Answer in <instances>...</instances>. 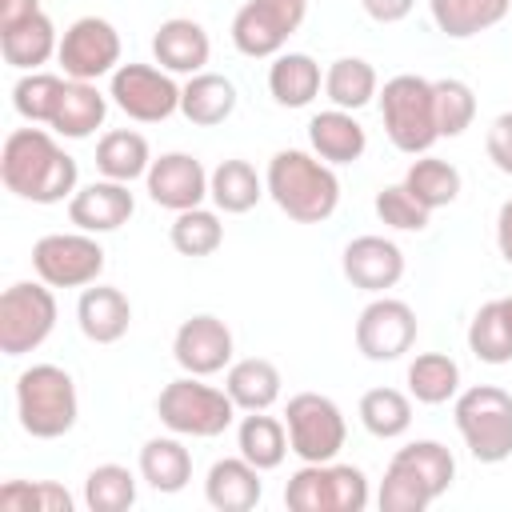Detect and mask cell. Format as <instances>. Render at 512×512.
Listing matches in <instances>:
<instances>
[{"label":"cell","instance_id":"obj_1","mask_svg":"<svg viewBox=\"0 0 512 512\" xmlns=\"http://www.w3.org/2000/svg\"><path fill=\"white\" fill-rule=\"evenodd\" d=\"M76 160L44 132V128H16L0 152V180L8 192L32 204H60L76 192Z\"/></svg>","mask_w":512,"mask_h":512},{"label":"cell","instance_id":"obj_2","mask_svg":"<svg viewBox=\"0 0 512 512\" xmlns=\"http://www.w3.org/2000/svg\"><path fill=\"white\" fill-rule=\"evenodd\" d=\"M264 188L276 200V208L296 224H324L340 204V180L332 164L300 148H280L268 160Z\"/></svg>","mask_w":512,"mask_h":512},{"label":"cell","instance_id":"obj_3","mask_svg":"<svg viewBox=\"0 0 512 512\" xmlns=\"http://www.w3.org/2000/svg\"><path fill=\"white\" fill-rule=\"evenodd\" d=\"M16 416L32 440H60L76 428V380L60 364H32L16 376Z\"/></svg>","mask_w":512,"mask_h":512},{"label":"cell","instance_id":"obj_4","mask_svg":"<svg viewBox=\"0 0 512 512\" xmlns=\"http://www.w3.org/2000/svg\"><path fill=\"white\" fill-rule=\"evenodd\" d=\"M376 96H380V120H384L392 148H400L408 156H424L440 140L436 112H432V80L400 72V76L384 80V88Z\"/></svg>","mask_w":512,"mask_h":512},{"label":"cell","instance_id":"obj_5","mask_svg":"<svg viewBox=\"0 0 512 512\" xmlns=\"http://www.w3.org/2000/svg\"><path fill=\"white\" fill-rule=\"evenodd\" d=\"M156 416L176 436L212 440V436H220L236 420V400L224 388L200 384V376H180V380L160 388Z\"/></svg>","mask_w":512,"mask_h":512},{"label":"cell","instance_id":"obj_6","mask_svg":"<svg viewBox=\"0 0 512 512\" xmlns=\"http://www.w3.org/2000/svg\"><path fill=\"white\" fill-rule=\"evenodd\" d=\"M456 428L464 436V448L480 464H500L512 456V396L496 384H476L468 392H456Z\"/></svg>","mask_w":512,"mask_h":512},{"label":"cell","instance_id":"obj_7","mask_svg":"<svg viewBox=\"0 0 512 512\" xmlns=\"http://www.w3.org/2000/svg\"><path fill=\"white\" fill-rule=\"evenodd\" d=\"M288 444L304 464H332L348 440L344 412L332 396L320 392H296L284 408Z\"/></svg>","mask_w":512,"mask_h":512},{"label":"cell","instance_id":"obj_8","mask_svg":"<svg viewBox=\"0 0 512 512\" xmlns=\"http://www.w3.org/2000/svg\"><path fill=\"white\" fill-rule=\"evenodd\" d=\"M56 328V296L40 280H20L4 288L0 296V352L4 356H24L40 348Z\"/></svg>","mask_w":512,"mask_h":512},{"label":"cell","instance_id":"obj_9","mask_svg":"<svg viewBox=\"0 0 512 512\" xmlns=\"http://www.w3.org/2000/svg\"><path fill=\"white\" fill-rule=\"evenodd\" d=\"M32 268L48 288H88L104 272V248L92 232H48L32 244Z\"/></svg>","mask_w":512,"mask_h":512},{"label":"cell","instance_id":"obj_10","mask_svg":"<svg viewBox=\"0 0 512 512\" xmlns=\"http://www.w3.org/2000/svg\"><path fill=\"white\" fill-rule=\"evenodd\" d=\"M308 0H244L232 16V44L240 56H280L288 36L304 24Z\"/></svg>","mask_w":512,"mask_h":512},{"label":"cell","instance_id":"obj_11","mask_svg":"<svg viewBox=\"0 0 512 512\" xmlns=\"http://www.w3.org/2000/svg\"><path fill=\"white\" fill-rule=\"evenodd\" d=\"M108 96L124 116L140 124H160L172 112H180V84L172 80V72L152 64H120L112 72Z\"/></svg>","mask_w":512,"mask_h":512},{"label":"cell","instance_id":"obj_12","mask_svg":"<svg viewBox=\"0 0 512 512\" xmlns=\"http://www.w3.org/2000/svg\"><path fill=\"white\" fill-rule=\"evenodd\" d=\"M56 60H60L68 80L112 76L120 68V32L100 16H80V20H72L64 28Z\"/></svg>","mask_w":512,"mask_h":512},{"label":"cell","instance_id":"obj_13","mask_svg":"<svg viewBox=\"0 0 512 512\" xmlns=\"http://www.w3.org/2000/svg\"><path fill=\"white\" fill-rule=\"evenodd\" d=\"M416 344V312L396 300V296H376L360 320H356V348L384 364V360H400L408 348Z\"/></svg>","mask_w":512,"mask_h":512},{"label":"cell","instance_id":"obj_14","mask_svg":"<svg viewBox=\"0 0 512 512\" xmlns=\"http://www.w3.org/2000/svg\"><path fill=\"white\" fill-rule=\"evenodd\" d=\"M172 356L188 376H216L232 364V332L220 316H188L172 336Z\"/></svg>","mask_w":512,"mask_h":512},{"label":"cell","instance_id":"obj_15","mask_svg":"<svg viewBox=\"0 0 512 512\" xmlns=\"http://www.w3.org/2000/svg\"><path fill=\"white\" fill-rule=\"evenodd\" d=\"M148 196L152 204L168 208V212H188V208H200V200L208 196V172L196 156L188 152H164L160 160H152L148 176Z\"/></svg>","mask_w":512,"mask_h":512},{"label":"cell","instance_id":"obj_16","mask_svg":"<svg viewBox=\"0 0 512 512\" xmlns=\"http://www.w3.org/2000/svg\"><path fill=\"white\" fill-rule=\"evenodd\" d=\"M340 268L352 288L364 292H388L404 276V252L384 236H356L340 252Z\"/></svg>","mask_w":512,"mask_h":512},{"label":"cell","instance_id":"obj_17","mask_svg":"<svg viewBox=\"0 0 512 512\" xmlns=\"http://www.w3.org/2000/svg\"><path fill=\"white\" fill-rule=\"evenodd\" d=\"M132 212H136V200L120 180H92L68 196V220L92 236L116 232L120 224L132 220Z\"/></svg>","mask_w":512,"mask_h":512},{"label":"cell","instance_id":"obj_18","mask_svg":"<svg viewBox=\"0 0 512 512\" xmlns=\"http://www.w3.org/2000/svg\"><path fill=\"white\" fill-rule=\"evenodd\" d=\"M152 56H156V64L164 72H188V76H196V72H204L208 56H212V40H208V32L196 20L172 16V20H164L156 28Z\"/></svg>","mask_w":512,"mask_h":512},{"label":"cell","instance_id":"obj_19","mask_svg":"<svg viewBox=\"0 0 512 512\" xmlns=\"http://www.w3.org/2000/svg\"><path fill=\"white\" fill-rule=\"evenodd\" d=\"M264 496V484H260V468L248 464L244 456H224L208 468V480H204V500L216 508V512H248L256 508Z\"/></svg>","mask_w":512,"mask_h":512},{"label":"cell","instance_id":"obj_20","mask_svg":"<svg viewBox=\"0 0 512 512\" xmlns=\"http://www.w3.org/2000/svg\"><path fill=\"white\" fill-rule=\"evenodd\" d=\"M76 320H80V332L92 344H116L132 324V304L120 288L88 284L76 300Z\"/></svg>","mask_w":512,"mask_h":512},{"label":"cell","instance_id":"obj_21","mask_svg":"<svg viewBox=\"0 0 512 512\" xmlns=\"http://www.w3.org/2000/svg\"><path fill=\"white\" fill-rule=\"evenodd\" d=\"M308 144L324 164H352V160L364 156L368 136H364V124L352 112L328 108V112H316L308 120Z\"/></svg>","mask_w":512,"mask_h":512},{"label":"cell","instance_id":"obj_22","mask_svg":"<svg viewBox=\"0 0 512 512\" xmlns=\"http://www.w3.org/2000/svg\"><path fill=\"white\" fill-rule=\"evenodd\" d=\"M180 112L196 128H216L236 112V84L220 72H196L180 88Z\"/></svg>","mask_w":512,"mask_h":512},{"label":"cell","instance_id":"obj_23","mask_svg":"<svg viewBox=\"0 0 512 512\" xmlns=\"http://www.w3.org/2000/svg\"><path fill=\"white\" fill-rule=\"evenodd\" d=\"M0 52H4V64L20 68V72H36L48 56L60 52V36H56V24L36 12L12 28H0Z\"/></svg>","mask_w":512,"mask_h":512},{"label":"cell","instance_id":"obj_24","mask_svg":"<svg viewBox=\"0 0 512 512\" xmlns=\"http://www.w3.org/2000/svg\"><path fill=\"white\" fill-rule=\"evenodd\" d=\"M320 64L308 52H280L268 68V92L280 108H308L320 96Z\"/></svg>","mask_w":512,"mask_h":512},{"label":"cell","instance_id":"obj_25","mask_svg":"<svg viewBox=\"0 0 512 512\" xmlns=\"http://www.w3.org/2000/svg\"><path fill=\"white\" fill-rule=\"evenodd\" d=\"M280 384H284L280 368L272 360H264V356L236 360V364H228V376H224V392L244 412H268L280 400Z\"/></svg>","mask_w":512,"mask_h":512},{"label":"cell","instance_id":"obj_26","mask_svg":"<svg viewBox=\"0 0 512 512\" xmlns=\"http://www.w3.org/2000/svg\"><path fill=\"white\" fill-rule=\"evenodd\" d=\"M104 116H108V96H100L92 80H68L48 128H56L68 140H84L104 124Z\"/></svg>","mask_w":512,"mask_h":512},{"label":"cell","instance_id":"obj_27","mask_svg":"<svg viewBox=\"0 0 512 512\" xmlns=\"http://www.w3.org/2000/svg\"><path fill=\"white\" fill-rule=\"evenodd\" d=\"M96 168L104 172V180H120V184H132V180L148 176V168H152L148 140L132 128L104 132L100 144H96Z\"/></svg>","mask_w":512,"mask_h":512},{"label":"cell","instance_id":"obj_28","mask_svg":"<svg viewBox=\"0 0 512 512\" xmlns=\"http://www.w3.org/2000/svg\"><path fill=\"white\" fill-rule=\"evenodd\" d=\"M264 192H268V188H264V180L256 176V168H252L248 160H220V164L208 172V196H212V204H216L220 212H228V216H240V212L256 208Z\"/></svg>","mask_w":512,"mask_h":512},{"label":"cell","instance_id":"obj_29","mask_svg":"<svg viewBox=\"0 0 512 512\" xmlns=\"http://www.w3.org/2000/svg\"><path fill=\"white\" fill-rule=\"evenodd\" d=\"M432 8V24L452 36V40H468L476 32H488L492 24H500L512 8V0H428Z\"/></svg>","mask_w":512,"mask_h":512},{"label":"cell","instance_id":"obj_30","mask_svg":"<svg viewBox=\"0 0 512 512\" xmlns=\"http://www.w3.org/2000/svg\"><path fill=\"white\" fill-rule=\"evenodd\" d=\"M236 448L248 464H256L260 472H272L284 464V456L292 452L288 444V428L276 420V416H264V412H248L236 428Z\"/></svg>","mask_w":512,"mask_h":512},{"label":"cell","instance_id":"obj_31","mask_svg":"<svg viewBox=\"0 0 512 512\" xmlns=\"http://www.w3.org/2000/svg\"><path fill=\"white\" fill-rule=\"evenodd\" d=\"M140 476H144L156 492L172 496V492H180V488L192 480V452H188L176 436H152V440L140 448Z\"/></svg>","mask_w":512,"mask_h":512},{"label":"cell","instance_id":"obj_32","mask_svg":"<svg viewBox=\"0 0 512 512\" xmlns=\"http://www.w3.org/2000/svg\"><path fill=\"white\" fill-rule=\"evenodd\" d=\"M388 464H396L400 472L416 476L432 492V500L444 496L452 488V480H456V460H452V452L440 440H412V444L396 448V456Z\"/></svg>","mask_w":512,"mask_h":512},{"label":"cell","instance_id":"obj_33","mask_svg":"<svg viewBox=\"0 0 512 512\" xmlns=\"http://www.w3.org/2000/svg\"><path fill=\"white\" fill-rule=\"evenodd\" d=\"M400 184H404L428 212H436V208H444V204H452V200L460 196V172H456V164H448V160H440V156H428V152L408 164V172H404Z\"/></svg>","mask_w":512,"mask_h":512},{"label":"cell","instance_id":"obj_34","mask_svg":"<svg viewBox=\"0 0 512 512\" xmlns=\"http://www.w3.org/2000/svg\"><path fill=\"white\" fill-rule=\"evenodd\" d=\"M460 392V364L444 352H420L408 364V396L420 404H448Z\"/></svg>","mask_w":512,"mask_h":512},{"label":"cell","instance_id":"obj_35","mask_svg":"<svg viewBox=\"0 0 512 512\" xmlns=\"http://www.w3.org/2000/svg\"><path fill=\"white\" fill-rule=\"evenodd\" d=\"M324 92H328L332 108L356 112L376 96V68L360 56H340L324 72Z\"/></svg>","mask_w":512,"mask_h":512},{"label":"cell","instance_id":"obj_36","mask_svg":"<svg viewBox=\"0 0 512 512\" xmlns=\"http://www.w3.org/2000/svg\"><path fill=\"white\" fill-rule=\"evenodd\" d=\"M468 348L484 364H512V324H508L500 300H488L476 308V316L468 324Z\"/></svg>","mask_w":512,"mask_h":512},{"label":"cell","instance_id":"obj_37","mask_svg":"<svg viewBox=\"0 0 512 512\" xmlns=\"http://www.w3.org/2000/svg\"><path fill=\"white\" fill-rule=\"evenodd\" d=\"M360 424L376 440H396L412 424V400L400 388H368L360 396Z\"/></svg>","mask_w":512,"mask_h":512},{"label":"cell","instance_id":"obj_38","mask_svg":"<svg viewBox=\"0 0 512 512\" xmlns=\"http://www.w3.org/2000/svg\"><path fill=\"white\" fill-rule=\"evenodd\" d=\"M168 240L180 256H212L220 244H224V224L216 212L208 208H188V212H176L172 228H168Z\"/></svg>","mask_w":512,"mask_h":512},{"label":"cell","instance_id":"obj_39","mask_svg":"<svg viewBox=\"0 0 512 512\" xmlns=\"http://www.w3.org/2000/svg\"><path fill=\"white\" fill-rule=\"evenodd\" d=\"M84 504L92 512H128L136 504V476L124 464H96L84 480Z\"/></svg>","mask_w":512,"mask_h":512},{"label":"cell","instance_id":"obj_40","mask_svg":"<svg viewBox=\"0 0 512 512\" xmlns=\"http://www.w3.org/2000/svg\"><path fill=\"white\" fill-rule=\"evenodd\" d=\"M432 112H436V132L452 140L464 128H472V120H476V92L464 80H456V76L432 80Z\"/></svg>","mask_w":512,"mask_h":512},{"label":"cell","instance_id":"obj_41","mask_svg":"<svg viewBox=\"0 0 512 512\" xmlns=\"http://www.w3.org/2000/svg\"><path fill=\"white\" fill-rule=\"evenodd\" d=\"M284 504L292 512H336L332 464H304L284 484Z\"/></svg>","mask_w":512,"mask_h":512},{"label":"cell","instance_id":"obj_42","mask_svg":"<svg viewBox=\"0 0 512 512\" xmlns=\"http://www.w3.org/2000/svg\"><path fill=\"white\" fill-rule=\"evenodd\" d=\"M64 84H68V80H60V76H52V72H24V76L16 80V88H12V108H16L24 120H32V124H52L56 104H60V96H64Z\"/></svg>","mask_w":512,"mask_h":512},{"label":"cell","instance_id":"obj_43","mask_svg":"<svg viewBox=\"0 0 512 512\" xmlns=\"http://www.w3.org/2000/svg\"><path fill=\"white\" fill-rule=\"evenodd\" d=\"M4 512H72V496L52 480H8L0 488Z\"/></svg>","mask_w":512,"mask_h":512},{"label":"cell","instance_id":"obj_44","mask_svg":"<svg viewBox=\"0 0 512 512\" xmlns=\"http://www.w3.org/2000/svg\"><path fill=\"white\" fill-rule=\"evenodd\" d=\"M376 216H380L388 228H396V232H424L432 212H428L404 184H388V188L376 192Z\"/></svg>","mask_w":512,"mask_h":512},{"label":"cell","instance_id":"obj_45","mask_svg":"<svg viewBox=\"0 0 512 512\" xmlns=\"http://www.w3.org/2000/svg\"><path fill=\"white\" fill-rule=\"evenodd\" d=\"M376 504H380V512H424V508L432 504V492H428L416 476H408V472H400L396 464H388V472H384V480H380Z\"/></svg>","mask_w":512,"mask_h":512},{"label":"cell","instance_id":"obj_46","mask_svg":"<svg viewBox=\"0 0 512 512\" xmlns=\"http://www.w3.org/2000/svg\"><path fill=\"white\" fill-rule=\"evenodd\" d=\"M332 488H336V512H364L368 508V476L352 464H332Z\"/></svg>","mask_w":512,"mask_h":512},{"label":"cell","instance_id":"obj_47","mask_svg":"<svg viewBox=\"0 0 512 512\" xmlns=\"http://www.w3.org/2000/svg\"><path fill=\"white\" fill-rule=\"evenodd\" d=\"M484 144H488V160H492L504 176H512V112H500V116L492 120Z\"/></svg>","mask_w":512,"mask_h":512},{"label":"cell","instance_id":"obj_48","mask_svg":"<svg viewBox=\"0 0 512 512\" xmlns=\"http://www.w3.org/2000/svg\"><path fill=\"white\" fill-rule=\"evenodd\" d=\"M360 4H364V12H368L376 24H400V20L412 12L416 0H360Z\"/></svg>","mask_w":512,"mask_h":512},{"label":"cell","instance_id":"obj_49","mask_svg":"<svg viewBox=\"0 0 512 512\" xmlns=\"http://www.w3.org/2000/svg\"><path fill=\"white\" fill-rule=\"evenodd\" d=\"M40 12V0H0V28H12Z\"/></svg>","mask_w":512,"mask_h":512},{"label":"cell","instance_id":"obj_50","mask_svg":"<svg viewBox=\"0 0 512 512\" xmlns=\"http://www.w3.org/2000/svg\"><path fill=\"white\" fill-rule=\"evenodd\" d=\"M496 248L512 264V200H504L500 212H496Z\"/></svg>","mask_w":512,"mask_h":512},{"label":"cell","instance_id":"obj_51","mask_svg":"<svg viewBox=\"0 0 512 512\" xmlns=\"http://www.w3.org/2000/svg\"><path fill=\"white\" fill-rule=\"evenodd\" d=\"M500 304H504V316H508V324H512V296H504Z\"/></svg>","mask_w":512,"mask_h":512}]
</instances>
